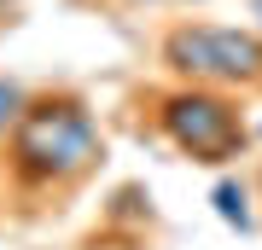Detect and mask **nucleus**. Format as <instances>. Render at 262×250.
I'll list each match as a JSON object with an SVG mask.
<instances>
[{"label": "nucleus", "instance_id": "1", "mask_svg": "<svg viewBox=\"0 0 262 250\" xmlns=\"http://www.w3.org/2000/svg\"><path fill=\"white\" fill-rule=\"evenodd\" d=\"M105 163V134L82 93H29L18 122L0 140L6 186L24 198L35 192H70Z\"/></svg>", "mask_w": 262, "mask_h": 250}, {"label": "nucleus", "instance_id": "2", "mask_svg": "<svg viewBox=\"0 0 262 250\" xmlns=\"http://www.w3.org/2000/svg\"><path fill=\"white\" fill-rule=\"evenodd\" d=\"M158 64L169 70V82H192L215 93H262V35L245 24L181 18L163 29Z\"/></svg>", "mask_w": 262, "mask_h": 250}, {"label": "nucleus", "instance_id": "3", "mask_svg": "<svg viewBox=\"0 0 262 250\" xmlns=\"http://www.w3.org/2000/svg\"><path fill=\"white\" fill-rule=\"evenodd\" d=\"M151 134L175 157L204 163V169H227L251 146V122L239 111V93H215L192 82H175L151 99Z\"/></svg>", "mask_w": 262, "mask_h": 250}, {"label": "nucleus", "instance_id": "4", "mask_svg": "<svg viewBox=\"0 0 262 250\" xmlns=\"http://www.w3.org/2000/svg\"><path fill=\"white\" fill-rule=\"evenodd\" d=\"M210 204H215V215H222L233 233H256V204H251V186H245L239 175H222L210 186Z\"/></svg>", "mask_w": 262, "mask_h": 250}, {"label": "nucleus", "instance_id": "5", "mask_svg": "<svg viewBox=\"0 0 262 250\" xmlns=\"http://www.w3.org/2000/svg\"><path fill=\"white\" fill-rule=\"evenodd\" d=\"M24 99H29V87L18 82V76H0V140H6V128H12V122H18Z\"/></svg>", "mask_w": 262, "mask_h": 250}, {"label": "nucleus", "instance_id": "6", "mask_svg": "<svg viewBox=\"0 0 262 250\" xmlns=\"http://www.w3.org/2000/svg\"><path fill=\"white\" fill-rule=\"evenodd\" d=\"M134 6H204V0H134Z\"/></svg>", "mask_w": 262, "mask_h": 250}, {"label": "nucleus", "instance_id": "7", "mask_svg": "<svg viewBox=\"0 0 262 250\" xmlns=\"http://www.w3.org/2000/svg\"><path fill=\"white\" fill-rule=\"evenodd\" d=\"M251 18H256V35H262V0H251Z\"/></svg>", "mask_w": 262, "mask_h": 250}]
</instances>
